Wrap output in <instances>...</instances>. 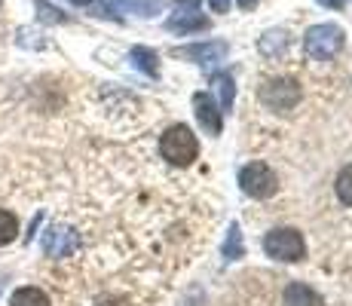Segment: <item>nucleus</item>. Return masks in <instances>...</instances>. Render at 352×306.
Segmentation results:
<instances>
[{
	"instance_id": "20e7f679",
	"label": "nucleus",
	"mask_w": 352,
	"mask_h": 306,
	"mask_svg": "<svg viewBox=\"0 0 352 306\" xmlns=\"http://www.w3.org/2000/svg\"><path fill=\"white\" fill-rule=\"evenodd\" d=\"M303 98V89L294 83V80H270V83H263L261 89V105H267L270 111L276 113H285V111H294L297 105H300Z\"/></svg>"
},
{
	"instance_id": "39448f33",
	"label": "nucleus",
	"mask_w": 352,
	"mask_h": 306,
	"mask_svg": "<svg viewBox=\"0 0 352 306\" xmlns=\"http://www.w3.org/2000/svg\"><path fill=\"white\" fill-rule=\"evenodd\" d=\"M239 187L245 190L252 199H270V196L279 190V178H276V172L270 166L252 162V166H245L239 172Z\"/></svg>"
},
{
	"instance_id": "f257e3e1",
	"label": "nucleus",
	"mask_w": 352,
	"mask_h": 306,
	"mask_svg": "<svg viewBox=\"0 0 352 306\" xmlns=\"http://www.w3.org/2000/svg\"><path fill=\"white\" fill-rule=\"evenodd\" d=\"M160 153L162 160H168L172 166H190L199 156V141L187 126H168L160 138Z\"/></svg>"
},
{
	"instance_id": "f03ea898",
	"label": "nucleus",
	"mask_w": 352,
	"mask_h": 306,
	"mask_svg": "<svg viewBox=\"0 0 352 306\" xmlns=\"http://www.w3.org/2000/svg\"><path fill=\"white\" fill-rule=\"evenodd\" d=\"M343 43H346V34H343L340 25H313V28L307 31V40H303V46H307V56L309 58H319V61H328L334 58L337 52L343 50Z\"/></svg>"
},
{
	"instance_id": "9b49d317",
	"label": "nucleus",
	"mask_w": 352,
	"mask_h": 306,
	"mask_svg": "<svg viewBox=\"0 0 352 306\" xmlns=\"http://www.w3.org/2000/svg\"><path fill=\"white\" fill-rule=\"evenodd\" d=\"M257 50H261V56H267V58H279V56H285V50H288V31H270V34H263L261 40H257Z\"/></svg>"
},
{
	"instance_id": "6e6552de",
	"label": "nucleus",
	"mask_w": 352,
	"mask_h": 306,
	"mask_svg": "<svg viewBox=\"0 0 352 306\" xmlns=\"http://www.w3.org/2000/svg\"><path fill=\"white\" fill-rule=\"evenodd\" d=\"M193 111H196V120L202 122V129H206L208 135H221V111L212 101V95L196 92L193 95Z\"/></svg>"
},
{
	"instance_id": "f3484780",
	"label": "nucleus",
	"mask_w": 352,
	"mask_h": 306,
	"mask_svg": "<svg viewBox=\"0 0 352 306\" xmlns=\"http://www.w3.org/2000/svg\"><path fill=\"white\" fill-rule=\"evenodd\" d=\"M337 196H340L343 206H352V166H346L340 175H337Z\"/></svg>"
},
{
	"instance_id": "412c9836",
	"label": "nucleus",
	"mask_w": 352,
	"mask_h": 306,
	"mask_svg": "<svg viewBox=\"0 0 352 306\" xmlns=\"http://www.w3.org/2000/svg\"><path fill=\"white\" fill-rule=\"evenodd\" d=\"M257 3H261V0H239V6H242V10H254Z\"/></svg>"
},
{
	"instance_id": "0eeeda50",
	"label": "nucleus",
	"mask_w": 352,
	"mask_h": 306,
	"mask_svg": "<svg viewBox=\"0 0 352 306\" xmlns=\"http://www.w3.org/2000/svg\"><path fill=\"white\" fill-rule=\"evenodd\" d=\"M175 56L190 58V61H196V65H202V67H214V65H221V61L227 58V43L224 40H214V43L181 46V50H175Z\"/></svg>"
},
{
	"instance_id": "dca6fc26",
	"label": "nucleus",
	"mask_w": 352,
	"mask_h": 306,
	"mask_svg": "<svg viewBox=\"0 0 352 306\" xmlns=\"http://www.w3.org/2000/svg\"><path fill=\"white\" fill-rule=\"evenodd\" d=\"M214 86H218V95H221V111H230V107H233V98H236L233 77H227V74H221V77L214 80Z\"/></svg>"
},
{
	"instance_id": "6ab92c4d",
	"label": "nucleus",
	"mask_w": 352,
	"mask_h": 306,
	"mask_svg": "<svg viewBox=\"0 0 352 306\" xmlns=\"http://www.w3.org/2000/svg\"><path fill=\"white\" fill-rule=\"evenodd\" d=\"M96 306H129L123 297H104V300H98Z\"/></svg>"
},
{
	"instance_id": "aec40b11",
	"label": "nucleus",
	"mask_w": 352,
	"mask_h": 306,
	"mask_svg": "<svg viewBox=\"0 0 352 306\" xmlns=\"http://www.w3.org/2000/svg\"><path fill=\"white\" fill-rule=\"evenodd\" d=\"M208 6H212L214 12H227L230 10V0H208Z\"/></svg>"
},
{
	"instance_id": "a211bd4d",
	"label": "nucleus",
	"mask_w": 352,
	"mask_h": 306,
	"mask_svg": "<svg viewBox=\"0 0 352 306\" xmlns=\"http://www.w3.org/2000/svg\"><path fill=\"white\" fill-rule=\"evenodd\" d=\"M37 16H40V22H50V25H65L67 22L65 12L56 10L52 3H46V0H37Z\"/></svg>"
},
{
	"instance_id": "4be33fe9",
	"label": "nucleus",
	"mask_w": 352,
	"mask_h": 306,
	"mask_svg": "<svg viewBox=\"0 0 352 306\" xmlns=\"http://www.w3.org/2000/svg\"><path fill=\"white\" fill-rule=\"evenodd\" d=\"M71 3H77V6H92L96 0H71Z\"/></svg>"
},
{
	"instance_id": "1a4fd4ad",
	"label": "nucleus",
	"mask_w": 352,
	"mask_h": 306,
	"mask_svg": "<svg viewBox=\"0 0 352 306\" xmlns=\"http://www.w3.org/2000/svg\"><path fill=\"white\" fill-rule=\"evenodd\" d=\"M168 28L175 34H193V31H206L208 28V19L202 16V12H196L193 6L187 10V6H178V10L168 16Z\"/></svg>"
},
{
	"instance_id": "2eb2a0df",
	"label": "nucleus",
	"mask_w": 352,
	"mask_h": 306,
	"mask_svg": "<svg viewBox=\"0 0 352 306\" xmlns=\"http://www.w3.org/2000/svg\"><path fill=\"white\" fill-rule=\"evenodd\" d=\"M242 251H245V245H242V230L233 223L227 233V242H224V261H236V257H242Z\"/></svg>"
},
{
	"instance_id": "5701e85b",
	"label": "nucleus",
	"mask_w": 352,
	"mask_h": 306,
	"mask_svg": "<svg viewBox=\"0 0 352 306\" xmlns=\"http://www.w3.org/2000/svg\"><path fill=\"white\" fill-rule=\"evenodd\" d=\"M324 6H343V0H322Z\"/></svg>"
},
{
	"instance_id": "9d476101",
	"label": "nucleus",
	"mask_w": 352,
	"mask_h": 306,
	"mask_svg": "<svg viewBox=\"0 0 352 306\" xmlns=\"http://www.w3.org/2000/svg\"><path fill=\"white\" fill-rule=\"evenodd\" d=\"M285 306H324V300L309 288V285L291 282L285 288Z\"/></svg>"
},
{
	"instance_id": "ddd939ff",
	"label": "nucleus",
	"mask_w": 352,
	"mask_h": 306,
	"mask_svg": "<svg viewBox=\"0 0 352 306\" xmlns=\"http://www.w3.org/2000/svg\"><path fill=\"white\" fill-rule=\"evenodd\" d=\"M129 58H132V65L141 67L147 77H157V56H153L151 50H144V46H135V50L129 52Z\"/></svg>"
},
{
	"instance_id": "f8f14e48",
	"label": "nucleus",
	"mask_w": 352,
	"mask_h": 306,
	"mask_svg": "<svg viewBox=\"0 0 352 306\" xmlns=\"http://www.w3.org/2000/svg\"><path fill=\"white\" fill-rule=\"evenodd\" d=\"M10 306H52V303H50V297H46V291L34 288V285H25V288L12 291Z\"/></svg>"
},
{
	"instance_id": "4468645a",
	"label": "nucleus",
	"mask_w": 352,
	"mask_h": 306,
	"mask_svg": "<svg viewBox=\"0 0 352 306\" xmlns=\"http://www.w3.org/2000/svg\"><path fill=\"white\" fill-rule=\"evenodd\" d=\"M19 236V221L12 212H6V208H0V245H10L12 239Z\"/></svg>"
},
{
	"instance_id": "7ed1b4c3",
	"label": "nucleus",
	"mask_w": 352,
	"mask_h": 306,
	"mask_svg": "<svg viewBox=\"0 0 352 306\" xmlns=\"http://www.w3.org/2000/svg\"><path fill=\"white\" fill-rule=\"evenodd\" d=\"M263 251H267L273 261H285V263H294V261H303L307 254V245H303V236L297 230H270L267 239H263Z\"/></svg>"
},
{
	"instance_id": "423d86ee",
	"label": "nucleus",
	"mask_w": 352,
	"mask_h": 306,
	"mask_svg": "<svg viewBox=\"0 0 352 306\" xmlns=\"http://www.w3.org/2000/svg\"><path fill=\"white\" fill-rule=\"evenodd\" d=\"M77 248H80V236L74 233L71 227H62V223H56V227H50L43 233V254L46 257H56V261H62V257H71Z\"/></svg>"
}]
</instances>
